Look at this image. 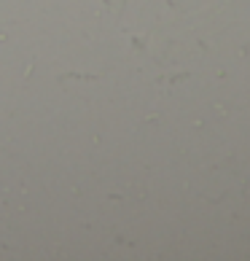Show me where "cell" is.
Here are the masks:
<instances>
[]
</instances>
